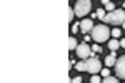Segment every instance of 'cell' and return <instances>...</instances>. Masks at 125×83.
I'll list each match as a JSON object with an SVG mask.
<instances>
[{"instance_id": "6", "label": "cell", "mask_w": 125, "mask_h": 83, "mask_svg": "<svg viewBox=\"0 0 125 83\" xmlns=\"http://www.w3.org/2000/svg\"><path fill=\"white\" fill-rule=\"evenodd\" d=\"M115 70H117V76L118 78H124L125 80V55L120 56L115 63Z\"/></svg>"}, {"instance_id": "2", "label": "cell", "mask_w": 125, "mask_h": 83, "mask_svg": "<svg viewBox=\"0 0 125 83\" xmlns=\"http://www.w3.org/2000/svg\"><path fill=\"white\" fill-rule=\"evenodd\" d=\"M112 35V32L108 30V27L107 25H95L94 27V30H92V38L95 40L97 43H102V42H107L108 40V37Z\"/></svg>"}, {"instance_id": "14", "label": "cell", "mask_w": 125, "mask_h": 83, "mask_svg": "<svg viewBox=\"0 0 125 83\" xmlns=\"http://www.w3.org/2000/svg\"><path fill=\"white\" fill-rule=\"evenodd\" d=\"M120 33H122V32H120V28H114V30H112V37H115V38H118L120 37Z\"/></svg>"}, {"instance_id": "21", "label": "cell", "mask_w": 125, "mask_h": 83, "mask_svg": "<svg viewBox=\"0 0 125 83\" xmlns=\"http://www.w3.org/2000/svg\"><path fill=\"white\" fill-rule=\"evenodd\" d=\"M70 82H72V83H80V82H82V76H75V78H72Z\"/></svg>"}, {"instance_id": "3", "label": "cell", "mask_w": 125, "mask_h": 83, "mask_svg": "<svg viewBox=\"0 0 125 83\" xmlns=\"http://www.w3.org/2000/svg\"><path fill=\"white\" fill-rule=\"evenodd\" d=\"M90 9H92V0H77V3L73 7L75 15H77L78 18H83L87 13L90 12Z\"/></svg>"}, {"instance_id": "15", "label": "cell", "mask_w": 125, "mask_h": 83, "mask_svg": "<svg viewBox=\"0 0 125 83\" xmlns=\"http://www.w3.org/2000/svg\"><path fill=\"white\" fill-rule=\"evenodd\" d=\"M105 10H107V12H112V10H115V5H114L112 2H108V3L105 5Z\"/></svg>"}, {"instance_id": "4", "label": "cell", "mask_w": 125, "mask_h": 83, "mask_svg": "<svg viewBox=\"0 0 125 83\" xmlns=\"http://www.w3.org/2000/svg\"><path fill=\"white\" fill-rule=\"evenodd\" d=\"M85 65H87V72L92 73V75L102 72V63H100V60L95 58V56H88L85 60Z\"/></svg>"}, {"instance_id": "9", "label": "cell", "mask_w": 125, "mask_h": 83, "mask_svg": "<svg viewBox=\"0 0 125 83\" xmlns=\"http://www.w3.org/2000/svg\"><path fill=\"white\" fill-rule=\"evenodd\" d=\"M118 46H120V42H117V38H115V40H110V42H108V48H110L112 52H115Z\"/></svg>"}, {"instance_id": "23", "label": "cell", "mask_w": 125, "mask_h": 83, "mask_svg": "<svg viewBox=\"0 0 125 83\" xmlns=\"http://www.w3.org/2000/svg\"><path fill=\"white\" fill-rule=\"evenodd\" d=\"M108 2H110V0H102V3H104V5H107Z\"/></svg>"}, {"instance_id": "1", "label": "cell", "mask_w": 125, "mask_h": 83, "mask_svg": "<svg viewBox=\"0 0 125 83\" xmlns=\"http://www.w3.org/2000/svg\"><path fill=\"white\" fill-rule=\"evenodd\" d=\"M104 22L108 23V25H122L125 22V9L124 10L115 9V10H112V12H108Z\"/></svg>"}, {"instance_id": "18", "label": "cell", "mask_w": 125, "mask_h": 83, "mask_svg": "<svg viewBox=\"0 0 125 83\" xmlns=\"http://www.w3.org/2000/svg\"><path fill=\"white\" fill-rule=\"evenodd\" d=\"M90 82H92V83H100V82H102V78H100V76H97V75H94V76L90 78Z\"/></svg>"}, {"instance_id": "25", "label": "cell", "mask_w": 125, "mask_h": 83, "mask_svg": "<svg viewBox=\"0 0 125 83\" xmlns=\"http://www.w3.org/2000/svg\"><path fill=\"white\" fill-rule=\"evenodd\" d=\"M124 9H125V3H124Z\"/></svg>"}, {"instance_id": "5", "label": "cell", "mask_w": 125, "mask_h": 83, "mask_svg": "<svg viewBox=\"0 0 125 83\" xmlns=\"http://www.w3.org/2000/svg\"><path fill=\"white\" fill-rule=\"evenodd\" d=\"M75 52H77V55L80 56V58H83V60H87L88 56H92V53H94V52H92V48L87 45V42L80 43V45L77 46V50H75Z\"/></svg>"}, {"instance_id": "22", "label": "cell", "mask_w": 125, "mask_h": 83, "mask_svg": "<svg viewBox=\"0 0 125 83\" xmlns=\"http://www.w3.org/2000/svg\"><path fill=\"white\" fill-rule=\"evenodd\" d=\"M120 46H124V48H125V38H122V40H120Z\"/></svg>"}, {"instance_id": "17", "label": "cell", "mask_w": 125, "mask_h": 83, "mask_svg": "<svg viewBox=\"0 0 125 83\" xmlns=\"http://www.w3.org/2000/svg\"><path fill=\"white\" fill-rule=\"evenodd\" d=\"M80 30V23H72V33H77Z\"/></svg>"}, {"instance_id": "8", "label": "cell", "mask_w": 125, "mask_h": 83, "mask_svg": "<svg viewBox=\"0 0 125 83\" xmlns=\"http://www.w3.org/2000/svg\"><path fill=\"white\" fill-rule=\"evenodd\" d=\"M115 63H117V53H115V52H112V53L105 58V65L110 68V66H115Z\"/></svg>"}, {"instance_id": "12", "label": "cell", "mask_w": 125, "mask_h": 83, "mask_svg": "<svg viewBox=\"0 0 125 83\" xmlns=\"http://www.w3.org/2000/svg\"><path fill=\"white\" fill-rule=\"evenodd\" d=\"M117 82H118V78H117V76H110V75H108V76L104 78V83H117Z\"/></svg>"}, {"instance_id": "20", "label": "cell", "mask_w": 125, "mask_h": 83, "mask_svg": "<svg viewBox=\"0 0 125 83\" xmlns=\"http://www.w3.org/2000/svg\"><path fill=\"white\" fill-rule=\"evenodd\" d=\"M108 75H110V70H108V68H104V70H102V76L105 78V76H108Z\"/></svg>"}, {"instance_id": "13", "label": "cell", "mask_w": 125, "mask_h": 83, "mask_svg": "<svg viewBox=\"0 0 125 83\" xmlns=\"http://www.w3.org/2000/svg\"><path fill=\"white\" fill-rule=\"evenodd\" d=\"M105 12H107V10L98 9V10H97V17H98L100 20H105V17H107V13H105Z\"/></svg>"}, {"instance_id": "24", "label": "cell", "mask_w": 125, "mask_h": 83, "mask_svg": "<svg viewBox=\"0 0 125 83\" xmlns=\"http://www.w3.org/2000/svg\"><path fill=\"white\" fill-rule=\"evenodd\" d=\"M122 25H124V28H125V22H124V23H122Z\"/></svg>"}, {"instance_id": "16", "label": "cell", "mask_w": 125, "mask_h": 83, "mask_svg": "<svg viewBox=\"0 0 125 83\" xmlns=\"http://www.w3.org/2000/svg\"><path fill=\"white\" fill-rule=\"evenodd\" d=\"M92 52H94V53H100V52H102V46H100L98 43H97V45H94V46H92Z\"/></svg>"}, {"instance_id": "11", "label": "cell", "mask_w": 125, "mask_h": 83, "mask_svg": "<svg viewBox=\"0 0 125 83\" xmlns=\"http://www.w3.org/2000/svg\"><path fill=\"white\" fill-rule=\"evenodd\" d=\"M75 68H77L78 72H87V65H85V62H78V63L75 65Z\"/></svg>"}, {"instance_id": "19", "label": "cell", "mask_w": 125, "mask_h": 83, "mask_svg": "<svg viewBox=\"0 0 125 83\" xmlns=\"http://www.w3.org/2000/svg\"><path fill=\"white\" fill-rule=\"evenodd\" d=\"M73 17H75V10H73V9H68V20L72 22V18H73Z\"/></svg>"}, {"instance_id": "10", "label": "cell", "mask_w": 125, "mask_h": 83, "mask_svg": "<svg viewBox=\"0 0 125 83\" xmlns=\"http://www.w3.org/2000/svg\"><path fill=\"white\" fill-rule=\"evenodd\" d=\"M77 40H75V38L73 37H70L68 38V48H70V50H77Z\"/></svg>"}, {"instance_id": "7", "label": "cell", "mask_w": 125, "mask_h": 83, "mask_svg": "<svg viewBox=\"0 0 125 83\" xmlns=\"http://www.w3.org/2000/svg\"><path fill=\"white\" fill-rule=\"evenodd\" d=\"M80 30L83 32V33H88V32H92L94 30V22L90 18H83L80 22Z\"/></svg>"}]
</instances>
